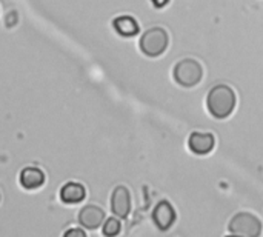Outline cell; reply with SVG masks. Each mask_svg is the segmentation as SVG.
<instances>
[{
    "mask_svg": "<svg viewBox=\"0 0 263 237\" xmlns=\"http://www.w3.org/2000/svg\"><path fill=\"white\" fill-rule=\"evenodd\" d=\"M237 103L236 93L228 85H216L206 97L208 111L216 119H227L233 114Z\"/></svg>",
    "mask_w": 263,
    "mask_h": 237,
    "instance_id": "obj_1",
    "label": "cell"
},
{
    "mask_svg": "<svg viewBox=\"0 0 263 237\" xmlns=\"http://www.w3.org/2000/svg\"><path fill=\"white\" fill-rule=\"evenodd\" d=\"M174 80L183 86V88H194L197 86L203 79V68L202 65L194 59H185L180 60L173 71Z\"/></svg>",
    "mask_w": 263,
    "mask_h": 237,
    "instance_id": "obj_2",
    "label": "cell"
},
{
    "mask_svg": "<svg viewBox=\"0 0 263 237\" xmlns=\"http://www.w3.org/2000/svg\"><path fill=\"white\" fill-rule=\"evenodd\" d=\"M168 32L163 28H151L140 37V49L148 57H159L168 48Z\"/></svg>",
    "mask_w": 263,
    "mask_h": 237,
    "instance_id": "obj_3",
    "label": "cell"
},
{
    "mask_svg": "<svg viewBox=\"0 0 263 237\" xmlns=\"http://www.w3.org/2000/svg\"><path fill=\"white\" fill-rule=\"evenodd\" d=\"M262 230L260 219L251 213H239L230 222V233L234 236L259 237L262 234Z\"/></svg>",
    "mask_w": 263,
    "mask_h": 237,
    "instance_id": "obj_4",
    "label": "cell"
},
{
    "mask_svg": "<svg viewBox=\"0 0 263 237\" xmlns=\"http://www.w3.org/2000/svg\"><path fill=\"white\" fill-rule=\"evenodd\" d=\"M111 211L120 217L126 219L131 213V193L126 187L119 185L111 194Z\"/></svg>",
    "mask_w": 263,
    "mask_h": 237,
    "instance_id": "obj_5",
    "label": "cell"
},
{
    "mask_svg": "<svg viewBox=\"0 0 263 237\" xmlns=\"http://www.w3.org/2000/svg\"><path fill=\"white\" fill-rule=\"evenodd\" d=\"M176 219H177L176 210L173 208V205H171L168 200H160V202L154 207L153 221H154V224L157 225L159 230H162V231L170 230V228L174 225Z\"/></svg>",
    "mask_w": 263,
    "mask_h": 237,
    "instance_id": "obj_6",
    "label": "cell"
},
{
    "mask_svg": "<svg viewBox=\"0 0 263 237\" xmlns=\"http://www.w3.org/2000/svg\"><path fill=\"white\" fill-rule=\"evenodd\" d=\"M105 222V211L97 205H86L79 213V224L86 230H97Z\"/></svg>",
    "mask_w": 263,
    "mask_h": 237,
    "instance_id": "obj_7",
    "label": "cell"
},
{
    "mask_svg": "<svg viewBox=\"0 0 263 237\" xmlns=\"http://www.w3.org/2000/svg\"><path fill=\"white\" fill-rule=\"evenodd\" d=\"M188 147L194 154L205 156L210 154L216 147V139L211 133H193L188 139Z\"/></svg>",
    "mask_w": 263,
    "mask_h": 237,
    "instance_id": "obj_8",
    "label": "cell"
},
{
    "mask_svg": "<svg viewBox=\"0 0 263 237\" xmlns=\"http://www.w3.org/2000/svg\"><path fill=\"white\" fill-rule=\"evenodd\" d=\"M86 197V190L82 184L68 182L60 188V200L63 204H80Z\"/></svg>",
    "mask_w": 263,
    "mask_h": 237,
    "instance_id": "obj_9",
    "label": "cell"
},
{
    "mask_svg": "<svg viewBox=\"0 0 263 237\" xmlns=\"http://www.w3.org/2000/svg\"><path fill=\"white\" fill-rule=\"evenodd\" d=\"M45 184V174L35 167H28L20 173V185L25 190H37Z\"/></svg>",
    "mask_w": 263,
    "mask_h": 237,
    "instance_id": "obj_10",
    "label": "cell"
},
{
    "mask_svg": "<svg viewBox=\"0 0 263 237\" xmlns=\"http://www.w3.org/2000/svg\"><path fill=\"white\" fill-rule=\"evenodd\" d=\"M112 26L117 31V34H120L122 37H134L139 34V29H140L137 20L131 15H120L114 19Z\"/></svg>",
    "mask_w": 263,
    "mask_h": 237,
    "instance_id": "obj_11",
    "label": "cell"
},
{
    "mask_svg": "<svg viewBox=\"0 0 263 237\" xmlns=\"http://www.w3.org/2000/svg\"><path fill=\"white\" fill-rule=\"evenodd\" d=\"M122 230V224L119 219L116 217H109L105 224H103V234L105 236H117Z\"/></svg>",
    "mask_w": 263,
    "mask_h": 237,
    "instance_id": "obj_12",
    "label": "cell"
},
{
    "mask_svg": "<svg viewBox=\"0 0 263 237\" xmlns=\"http://www.w3.org/2000/svg\"><path fill=\"white\" fill-rule=\"evenodd\" d=\"M65 236L66 237H69V236L86 237V233H85L83 230H69V231H66V233H65Z\"/></svg>",
    "mask_w": 263,
    "mask_h": 237,
    "instance_id": "obj_13",
    "label": "cell"
},
{
    "mask_svg": "<svg viewBox=\"0 0 263 237\" xmlns=\"http://www.w3.org/2000/svg\"><path fill=\"white\" fill-rule=\"evenodd\" d=\"M168 2H170V0H153L154 6H157V8H163V6H166V5H168Z\"/></svg>",
    "mask_w": 263,
    "mask_h": 237,
    "instance_id": "obj_14",
    "label": "cell"
}]
</instances>
